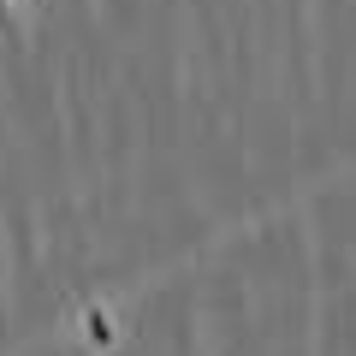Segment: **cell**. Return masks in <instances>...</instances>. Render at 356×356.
Returning a JSON list of instances; mask_svg holds the SVG:
<instances>
[{
    "instance_id": "1",
    "label": "cell",
    "mask_w": 356,
    "mask_h": 356,
    "mask_svg": "<svg viewBox=\"0 0 356 356\" xmlns=\"http://www.w3.org/2000/svg\"><path fill=\"white\" fill-rule=\"evenodd\" d=\"M0 30H6V36L18 30V0H0Z\"/></svg>"
}]
</instances>
